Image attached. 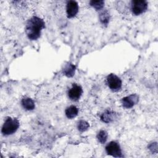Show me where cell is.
Instances as JSON below:
<instances>
[{
  "label": "cell",
  "mask_w": 158,
  "mask_h": 158,
  "mask_svg": "<svg viewBox=\"0 0 158 158\" xmlns=\"http://www.w3.org/2000/svg\"><path fill=\"white\" fill-rule=\"evenodd\" d=\"M83 93L81 87L77 84H73L68 91V96L72 101L78 100Z\"/></svg>",
  "instance_id": "obj_6"
},
{
  "label": "cell",
  "mask_w": 158,
  "mask_h": 158,
  "mask_svg": "<svg viewBox=\"0 0 158 158\" xmlns=\"http://www.w3.org/2000/svg\"><path fill=\"white\" fill-rule=\"evenodd\" d=\"M19 127V122L16 118L7 117L2 127L1 132L4 135L14 133Z\"/></svg>",
  "instance_id": "obj_2"
},
{
  "label": "cell",
  "mask_w": 158,
  "mask_h": 158,
  "mask_svg": "<svg viewBox=\"0 0 158 158\" xmlns=\"http://www.w3.org/2000/svg\"><path fill=\"white\" fill-rule=\"evenodd\" d=\"M107 136H108L107 133L106 131L101 130L97 135V138L101 143L103 144V143H106V141L107 139Z\"/></svg>",
  "instance_id": "obj_13"
},
{
  "label": "cell",
  "mask_w": 158,
  "mask_h": 158,
  "mask_svg": "<svg viewBox=\"0 0 158 158\" xmlns=\"http://www.w3.org/2000/svg\"><path fill=\"white\" fill-rule=\"evenodd\" d=\"M90 5L96 10H101L103 8L104 2L103 1H91L89 2Z\"/></svg>",
  "instance_id": "obj_14"
},
{
  "label": "cell",
  "mask_w": 158,
  "mask_h": 158,
  "mask_svg": "<svg viewBox=\"0 0 158 158\" xmlns=\"http://www.w3.org/2000/svg\"><path fill=\"white\" fill-rule=\"evenodd\" d=\"M78 12V3L75 1H69L67 4L66 12L69 18L75 17Z\"/></svg>",
  "instance_id": "obj_8"
},
{
  "label": "cell",
  "mask_w": 158,
  "mask_h": 158,
  "mask_svg": "<svg viewBox=\"0 0 158 158\" xmlns=\"http://www.w3.org/2000/svg\"><path fill=\"white\" fill-rule=\"evenodd\" d=\"M78 113V108L75 106H70L65 109V115L68 118L72 119L75 117Z\"/></svg>",
  "instance_id": "obj_11"
},
{
  "label": "cell",
  "mask_w": 158,
  "mask_h": 158,
  "mask_svg": "<svg viewBox=\"0 0 158 158\" xmlns=\"http://www.w3.org/2000/svg\"><path fill=\"white\" fill-rule=\"evenodd\" d=\"M89 127V125L88 123L85 120H80L78 122V129L79 131H80L81 132L85 131L86 130H88Z\"/></svg>",
  "instance_id": "obj_15"
},
{
  "label": "cell",
  "mask_w": 158,
  "mask_h": 158,
  "mask_svg": "<svg viewBox=\"0 0 158 158\" xmlns=\"http://www.w3.org/2000/svg\"><path fill=\"white\" fill-rule=\"evenodd\" d=\"M139 101V97L136 94H132L130 96H126L122 99V103L124 107L129 109L132 107Z\"/></svg>",
  "instance_id": "obj_7"
},
{
  "label": "cell",
  "mask_w": 158,
  "mask_h": 158,
  "mask_svg": "<svg viewBox=\"0 0 158 158\" xmlns=\"http://www.w3.org/2000/svg\"><path fill=\"white\" fill-rule=\"evenodd\" d=\"M44 27V21L40 17H33L27 23L25 32L28 38L31 40H37L41 35L42 29Z\"/></svg>",
  "instance_id": "obj_1"
},
{
  "label": "cell",
  "mask_w": 158,
  "mask_h": 158,
  "mask_svg": "<svg viewBox=\"0 0 158 158\" xmlns=\"http://www.w3.org/2000/svg\"><path fill=\"white\" fill-rule=\"evenodd\" d=\"M99 19L101 22L103 23V24H107L109 22V15L108 12L105 10L102 12L100 15H99Z\"/></svg>",
  "instance_id": "obj_16"
},
{
  "label": "cell",
  "mask_w": 158,
  "mask_h": 158,
  "mask_svg": "<svg viewBox=\"0 0 158 158\" xmlns=\"http://www.w3.org/2000/svg\"><path fill=\"white\" fill-rule=\"evenodd\" d=\"M116 117V114L110 110H106L101 116V119L105 123L111 122Z\"/></svg>",
  "instance_id": "obj_9"
},
{
  "label": "cell",
  "mask_w": 158,
  "mask_h": 158,
  "mask_svg": "<svg viewBox=\"0 0 158 158\" xmlns=\"http://www.w3.org/2000/svg\"><path fill=\"white\" fill-rule=\"evenodd\" d=\"M131 11L138 15L144 12L148 9V2L144 0H134L131 1Z\"/></svg>",
  "instance_id": "obj_4"
},
{
  "label": "cell",
  "mask_w": 158,
  "mask_h": 158,
  "mask_svg": "<svg viewBox=\"0 0 158 158\" xmlns=\"http://www.w3.org/2000/svg\"><path fill=\"white\" fill-rule=\"evenodd\" d=\"M106 82L109 88L113 91H118L122 88V80L113 73L107 76Z\"/></svg>",
  "instance_id": "obj_3"
},
{
  "label": "cell",
  "mask_w": 158,
  "mask_h": 158,
  "mask_svg": "<svg viewBox=\"0 0 158 158\" xmlns=\"http://www.w3.org/2000/svg\"><path fill=\"white\" fill-rule=\"evenodd\" d=\"M75 70V66L72 65V64H69L65 67L64 69V73L65 75L69 77H71L74 75Z\"/></svg>",
  "instance_id": "obj_12"
},
{
  "label": "cell",
  "mask_w": 158,
  "mask_h": 158,
  "mask_svg": "<svg viewBox=\"0 0 158 158\" xmlns=\"http://www.w3.org/2000/svg\"><path fill=\"white\" fill-rule=\"evenodd\" d=\"M22 105L27 110H31L35 109V103L30 98L25 97L22 99Z\"/></svg>",
  "instance_id": "obj_10"
},
{
  "label": "cell",
  "mask_w": 158,
  "mask_h": 158,
  "mask_svg": "<svg viewBox=\"0 0 158 158\" xmlns=\"http://www.w3.org/2000/svg\"><path fill=\"white\" fill-rule=\"evenodd\" d=\"M106 151L107 154L115 157H122V151L119 144L115 141L110 142L106 147Z\"/></svg>",
  "instance_id": "obj_5"
}]
</instances>
